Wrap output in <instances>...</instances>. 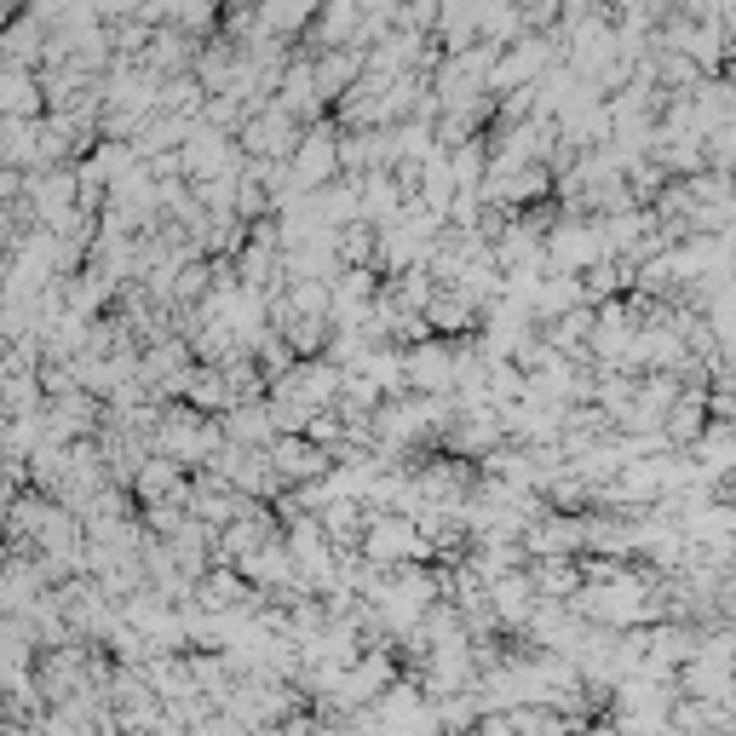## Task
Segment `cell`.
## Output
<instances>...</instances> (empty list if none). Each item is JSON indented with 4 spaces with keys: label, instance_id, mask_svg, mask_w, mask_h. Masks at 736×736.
I'll return each instance as SVG.
<instances>
[{
    "label": "cell",
    "instance_id": "1",
    "mask_svg": "<svg viewBox=\"0 0 736 736\" xmlns=\"http://www.w3.org/2000/svg\"><path fill=\"white\" fill-rule=\"evenodd\" d=\"M702 409H708V397H679V403H673V426H667V437H679V443L696 437L702 432Z\"/></svg>",
    "mask_w": 736,
    "mask_h": 736
}]
</instances>
